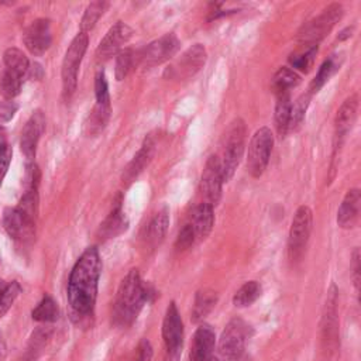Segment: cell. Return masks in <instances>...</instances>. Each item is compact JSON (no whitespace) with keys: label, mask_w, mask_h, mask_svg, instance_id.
I'll return each instance as SVG.
<instances>
[{"label":"cell","mask_w":361,"mask_h":361,"mask_svg":"<svg viewBox=\"0 0 361 361\" xmlns=\"http://www.w3.org/2000/svg\"><path fill=\"white\" fill-rule=\"evenodd\" d=\"M11 162V148L6 144L0 148V186Z\"/></svg>","instance_id":"cell-43"},{"label":"cell","mask_w":361,"mask_h":361,"mask_svg":"<svg viewBox=\"0 0 361 361\" xmlns=\"http://www.w3.org/2000/svg\"><path fill=\"white\" fill-rule=\"evenodd\" d=\"M206 361H223L220 357H214V355H212L210 358H207Z\"/></svg>","instance_id":"cell-48"},{"label":"cell","mask_w":361,"mask_h":361,"mask_svg":"<svg viewBox=\"0 0 361 361\" xmlns=\"http://www.w3.org/2000/svg\"><path fill=\"white\" fill-rule=\"evenodd\" d=\"M155 152V137L152 134H148L141 144V148L138 152L133 157V159L128 162V165L124 168L123 172V182L130 183L133 182L151 162Z\"/></svg>","instance_id":"cell-19"},{"label":"cell","mask_w":361,"mask_h":361,"mask_svg":"<svg viewBox=\"0 0 361 361\" xmlns=\"http://www.w3.org/2000/svg\"><path fill=\"white\" fill-rule=\"evenodd\" d=\"M110 113H111V104L110 103H96L94 107L92 109V111L89 113L85 124H83V131L86 135H97L100 134L109 118H110Z\"/></svg>","instance_id":"cell-25"},{"label":"cell","mask_w":361,"mask_h":361,"mask_svg":"<svg viewBox=\"0 0 361 361\" xmlns=\"http://www.w3.org/2000/svg\"><path fill=\"white\" fill-rule=\"evenodd\" d=\"M87 44H89L87 34L79 31L65 52V56L62 61L61 78H62V96L66 102L71 100V97L76 90L78 73H79L83 55L87 49Z\"/></svg>","instance_id":"cell-5"},{"label":"cell","mask_w":361,"mask_h":361,"mask_svg":"<svg viewBox=\"0 0 361 361\" xmlns=\"http://www.w3.org/2000/svg\"><path fill=\"white\" fill-rule=\"evenodd\" d=\"M206 58V48L202 44H195L188 48L172 66L166 69V73L173 79H189L204 66Z\"/></svg>","instance_id":"cell-12"},{"label":"cell","mask_w":361,"mask_h":361,"mask_svg":"<svg viewBox=\"0 0 361 361\" xmlns=\"http://www.w3.org/2000/svg\"><path fill=\"white\" fill-rule=\"evenodd\" d=\"M3 61L6 65V69L17 73L20 76H25L30 71V61L25 56V54L18 48H7L3 55Z\"/></svg>","instance_id":"cell-30"},{"label":"cell","mask_w":361,"mask_h":361,"mask_svg":"<svg viewBox=\"0 0 361 361\" xmlns=\"http://www.w3.org/2000/svg\"><path fill=\"white\" fill-rule=\"evenodd\" d=\"M313 228V213L309 206H300L295 212L292 219L289 237H288V252L292 261H296L302 257L310 233Z\"/></svg>","instance_id":"cell-8"},{"label":"cell","mask_w":361,"mask_h":361,"mask_svg":"<svg viewBox=\"0 0 361 361\" xmlns=\"http://www.w3.org/2000/svg\"><path fill=\"white\" fill-rule=\"evenodd\" d=\"M351 32H353V27H347L345 30H343V31L338 34V39L341 41V39H345V38H348V37L351 35Z\"/></svg>","instance_id":"cell-46"},{"label":"cell","mask_w":361,"mask_h":361,"mask_svg":"<svg viewBox=\"0 0 361 361\" xmlns=\"http://www.w3.org/2000/svg\"><path fill=\"white\" fill-rule=\"evenodd\" d=\"M337 295L336 285H331L322 316V341L327 351H334L338 345V317H337Z\"/></svg>","instance_id":"cell-11"},{"label":"cell","mask_w":361,"mask_h":361,"mask_svg":"<svg viewBox=\"0 0 361 361\" xmlns=\"http://www.w3.org/2000/svg\"><path fill=\"white\" fill-rule=\"evenodd\" d=\"M247 126L243 118L235 117L226 128L221 142H220V154L216 155L220 165V172L223 182H228L237 166L241 162L245 145Z\"/></svg>","instance_id":"cell-3"},{"label":"cell","mask_w":361,"mask_h":361,"mask_svg":"<svg viewBox=\"0 0 361 361\" xmlns=\"http://www.w3.org/2000/svg\"><path fill=\"white\" fill-rule=\"evenodd\" d=\"M23 41L27 49L35 55L39 56L48 48L52 42V31H51V21L48 18H37L34 20L24 31Z\"/></svg>","instance_id":"cell-15"},{"label":"cell","mask_w":361,"mask_h":361,"mask_svg":"<svg viewBox=\"0 0 361 361\" xmlns=\"http://www.w3.org/2000/svg\"><path fill=\"white\" fill-rule=\"evenodd\" d=\"M169 226V210L166 207L161 209L149 221L145 233V244L149 248H157L164 240Z\"/></svg>","instance_id":"cell-24"},{"label":"cell","mask_w":361,"mask_h":361,"mask_svg":"<svg viewBox=\"0 0 361 361\" xmlns=\"http://www.w3.org/2000/svg\"><path fill=\"white\" fill-rule=\"evenodd\" d=\"M18 110V104L13 100L0 102V123L10 121Z\"/></svg>","instance_id":"cell-42"},{"label":"cell","mask_w":361,"mask_h":361,"mask_svg":"<svg viewBox=\"0 0 361 361\" xmlns=\"http://www.w3.org/2000/svg\"><path fill=\"white\" fill-rule=\"evenodd\" d=\"M6 288H7V283H6L3 279H0V300H1L3 295H4V290H6Z\"/></svg>","instance_id":"cell-47"},{"label":"cell","mask_w":361,"mask_h":361,"mask_svg":"<svg viewBox=\"0 0 361 361\" xmlns=\"http://www.w3.org/2000/svg\"><path fill=\"white\" fill-rule=\"evenodd\" d=\"M162 338L169 354L175 355L182 348L183 343V322L178 312L175 302H171L166 307L162 322Z\"/></svg>","instance_id":"cell-16"},{"label":"cell","mask_w":361,"mask_h":361,"mask_svg":"<svg viewBox=\"0 0 361 361\" xmlns=\"http://www.w3.org/2000/svg\"><path fill=\"white\" fill-rule=\"evenodd\" d=\"M274 147V134L269 127L258 128L250 140L247 152V171L252 178H259L269 162Z\"/></svg>","instance_id":"cell-7"},{"label":"cell","mask_w":361,"mask_h":361,"mask_svg":"<svg viewBox=\"0 0 361 361\" xmlns=\"http://www.w3.org/2000/svg\"><path fill=\"white\" fill-rule=\"evenodd\" d=\"M152 358V345L147 338H142L137 347V354L134 361H151Z\"/></svg>","instance_id":"cell-44"},{"label":"cell","mask_w":361,"mask_h":361,"mask_svg":"<svg viewBox=\"0 0 361 361\" xmlns=\"http://www.w3.org/2000/svg\"><path fill=\"white\" fill-rule=\"evenodd\" d=\"M100 274V254L96 247H89L75 262L68 281V302L75 314L83 317L93 312Z\"/></svg>","instance_id":"cell-1"},{"label":"cell","mask_w":361,"mask_h":361,"mask_svg":"<svg viewBox=\"0 0 361 361\" xmlns=\"http://www.w3.org/2000/svg\"><path fill=\"white\" fill-rule=\"evenodd\" d=\"M32 319L37 320V322H44V323H48V322H55L59 316V309H58V305L56 302L45 295L41 302L37 305V307L32 310Z\"/></svg>","instance_id":"cell-36"},{"label":"cell","mask_w":361,"mask_h":361,"mask_svg":"<svg viewBox=\"0 0 361 361\" xmlns=\"http://www.w3.org/2000/svg\"><path fill=\"white\" fill-rule=\"evenodd\" d=\"M223 178L220 172L219 159L216 155H210L204 164V169L200 178V192L204 202L216 206L221 197V188H223Z\"/></svg>","instance_id":"cell-14"},{"label":"cell","mask_w":361,"mask_h":361,"mask_svg":"<svg viewBox=\"0 0 361 361\" xmlns=\"http://www.w3.org/2000/svg\"><path fill=\"white\" fill-rule=\"evenodd\" d=\"M109 7L107 1H92L87 4L82 20H80V32L87 34L99 21V18L103 16L106 8Z\"/></svg>","instance_id":"cell-35"},{"label":"cell","mask_w":361,"mask_h":361,"mask_svg":"<svg viewBox=\"0 0 361 361\" xmlns=\"http://www.w3.org/2000/svg\"><path fill=\"white\" fill-rule=\"evenodd\" d=\"M344 14V8L340 3H331L326 8L322 10L320 14L305 23L296 35L298 42L303 47H313L319 45L322 39H324L334 25L341 20Z\"/></svg>","instance_id":"cell-4"},{"label":"cell","mask_w":361,"mask_h":361,"mask_svg":"<svg viewBox=\"0 0 361 361\" xmlns=\"http://www.w3.org/2000/svg\"><path fill=\"white\" fill-rule=\"evenodd\" d=\"M252 329L243 319H231L219 340V353L223 361H238L244 353L245 341L251 336Z\"/></svg>","instance_id":"cell-6"},{"label":"cell","mask_w":361,"mask_h":361,"mask_svg":"<svg viewBox=\"0 0 361 361\" xmlns=\"http://www.w3.org/2000/svg\"><path fill=\"white\" fill-rule=\"evenodd\" d=\"M310 99L312 94L309 92L302 93L295 103H292V109H290V121H289V131H298L300 128V126L305 121V116L307 111V107L310 104Z\"/></svg>","instance_id":"cell-34"},{"label":"cell","mask_w":361,"mask_h":361,"mask_svg":"<svg viewBox=\"0 0 361 361\" xmlns=\"http://www.w3.org/2000/svg\"><path fill=\"white\" fill-rule=\"evenodd\" d=\"M3 145H6V142H4V137L0 134V148H1Z\"/></svg>","instance_id":"cell-49"},{"label":"cell","mask_w":361,"mask_h":361,"mask_svg":"<svg viewBox=\"0 0 361 361\" xmlns=\"http://www.w3.org/2000/svg\"><path fill=\"white\" fill-rule=\"evenodd\" d=\"M180 48V41L173 32L164 34L158 39L149 42L147 47L141 48V63L148 68L161 65L169 61Z\"/></svg>","instance_id":"cell-10"},{"label":"cell","mask_w":361,"mask_h":361,"mask_svg":"<svg viewBox=\"0 0 361 361\" xmlns=\"http://www.w3.org/2000/svg\"><path fill=\"white\" fill-rule=\"evenodd\" d=\"M21 85H23V76L4 69L3 76L0 79V92L7 100L14 99L20 93Z\"/></svg>","instance_id":"cell-37"},{"label":"cell","mask_w":361,"mask_h":361,"mask_svg":"<svg viewBox=\"0 0 361 361\" xmlns=\"http://www.w3.org/2000/svg\"><path fill=\"white\" fill-rule=\"evenodd\" d=\"M94 96H96V103L104 104L110 103V93H109V85L107 79L103 71L97 72L94 78Z\"/></svg>","instance_id":"cell-39"},{"label":"cell","mask_w":361,"mask_h":361,"mask_svg":"<svg viewBox=\"0 0 361 361\" xmlns=\"http://www.w3.org/2000/svg\"><path fill=\"white\" fill-rule=\"evenodd\" d=\"M20 292H21V286H20L18 282L13 281L11 283H7L4 295H3V298L0 300V312L1 313H4L14 303V300L17 299Z\"/></svg>","instance_id":"cell-41"},{"label":"cell","mask_w":361,"mask_h":361,"mask_svg":"<svg viewBox=\"0 0 361 361\" xmlns=\"http://www.w3.org/2000/svg\"><path fill=\"white\" fill-rule=\"evenodd\" d=\"M127 227H128V220L126 217V213L123 212L121 199H118L114 203V207L110 212V214L102 223L99 233L103 238H113V237L121 234L123 231H126Z\"/></svg>","instance_id":"cell-22"},{"label":"cell","mask_w":361,"mask_h":361,"mask_svg":"<svg viewBox=\"0 0 361 361\" xmlns=\"http://www.w3.org/2000/svg\"><path fill=\"white\" fill-rule=\"evenodd\" d=\"M216 343L214 330L209 324H200L190 344L189 360L190 361H206L213 355V348Z\"/></svg>","instance_id":"cell-20"},{"label":"cell","mask_w":361,"mask_h":361,"mask_svg":"<svg viewBox=\"0 0 361 361\" xmlns=\"http://www.w3.org/2000/svg\"><path fill=\"white\" fill-rule=\"evenodd\" d=\"M262 293V286L257 281L245 282L233 296V303L237 307H247L252 305Z\"/></svg>","instance_id":"cell-32"},{"label":"cell","mask_w":361,"mask_h":361,"mask_svg":"<svg viewBox=\"0 0 361 361\" xmlns=\"http://www.w3.org/2000/svg\"><path fill=\"white\" fill-rule=\"evenodd\" d=\"M217 303V293L213 289L203 288L196 292L195 303L192 309V320L195 323L202 322L216 306Z\"/></svg>","instance_id":"cell-29"},{"label":"cell","mask_w":361,"mask_h":361,"mask_svg":"<svg viewBox=\"0 0 361 361\" xmlns=\"http://www.w3.org/2000/svg\"><path fill=\"white\" fill-rule=\"evenodd\" d=\"M152 295V288L142 282L138 269H130V272L123 278L113 303L114 324L120 327L133 324L142 306Z\"/></svg>","instance_id":"cell-2"},{"label":"cell","mask_w":361,"mask_h":361,"mask_svg":"<svg viewBox=\"0 0 361 361\" xmlns=\"http://www.w3.org/2000/svg\"><path fill=\"white\" fill-rule=\"evenodd\" d=\"M360 204H361L360 189L353 188L347 190L337 210V224L341 228H353L357 224L360 217Z\"/></svg>","instance_id":"cell-21"},{"label":"cell","mask_w":361,"mask_h":361,"mask_svg":"<svg viewBox=\"0 0 361 361\" xmlns=\"http://www.w3.org/2000/svg\"><path fill=\"white\" fill-rule=\"evenodd\" d=\"M290 109L292 99L290 93H278L276 104H275V128L281 137H285L289 133V121H290Z\"/></svg>","instance_id":"cell-27"},{"label":"cell","mask_w":361,"mask_h":361,"mask_svg":"<svg viewBox=\"0 0 361 361\" xmlns=\"http://www.w3.org/2000/svg\"><path fill=\"white\" fill-rule=\"evenodd\" d=\"M353 261H354V265H353V268H354V271H353V274H354V283H355V288L358 289V283H360V255H358V250L357 248L354 251Z\"/></svg>","instance_id":"cell-45"},{"label":"cell","mask_w":361,"mask_h":361,"mask_svg":"<svg viewBox=\"0 0 361 361\" xmlns=\"http://www.w3.org/2000/svg\"><path fill=\"white\" fill-rule=\"evenodd\" d=\"M357 111H358V94L348 96L340 109L337 110L336 118H334V138H333V158H331V166H334L337 154L347 137V134L351 131L355 120H357Z\"/></svg>","instance_id":"cell-9"},{"label":"cell","mask_w":361,"mask_h":361,"mask_svg":"<svg viewBox=\"0 0 361 361\" xmlns=\"http://www.w3.org/2000/svg\"><path fill=\"white\" fill-rule=\"evenodd\" d=\"M195 240H196V237H195L193 228H192L190 223H188V224H185V226L179 230L175 245H176L178 250L185 251V250H188V248H190V247L193 245Z\"/></svg>","instance_id":"cell-40"},{"label":"cell","mask_w":361,"mask_h":361,"mask_svg":"<svg viewBox=\"0 0 361 361\" xmlns=\"http://www.w3.org/2000/svg\"><path fill=\"white\" fill-rule=\"evenodd\" d=\"M3 340H1V334H0V357H1V353H3Z\"/></svg>","instance_id":"cell-50"},{"label":"cell","mask_w":361,"mask_h":361,"mask_svg":"<svg viewBox=\"0 0 361 361\" xmlns=\"http://www.w3.org/2000/svg\"><path fill=\"white\" fill-rule=\"evenodd\" d=\"M341 65V56L338 54H333L330 55L319 68L316 76L313 78V80L309 85L307 92L313 96L314 93H317L329 80L330 78L340 69Z\"/></svg>","instance_id":"cell-26"},{"label":"cell","mask_w":361,"mask_h":361,"mask_svg":"<svg viewBox=\"0 0 361 361\" xmlns=\"http://www.w3.org/2000/svg\"><path fill=\"white\" fill-rule=\"evenodd\" d=\"M317 51H319V45H313V47H306V49H303V51L290 54L289 55L290 66L303 73H307L314 63Z\"/></svg>","instance_id":"cell-33"},{"label":"cell","mask_w":361,"mask_h":361,"mask_svg":"<svg viewBox=\"0 0 361 361\" xmlns=\"http://www.w3.org/2000/svg\"><path fill=\"white\" fill-rule=\"evenodd\" d=\"M131 35L133 28L124 21H117L100 41L96 49L97 59H109L110 56L117 55L124 47V44L128 42Z\"/></svg>","instance_id":"cell-18"},{"label":"cell","mask_w":361,"mask_h":361,"mask_svg":"<svg viewBox=\"0 0 361 361\" xmlns=\"http://www.w3.org/2000/svg\"><path fill=\"white\" fill-rule=\"evenodd\" d=\"M49 330L48 329H37L31 338H30V344H28V348H27V357H28V361H34L37 358V355L39 354L41 348L45 345L48 337H49Z\"/></svg>","instance_id":"cell-38"},{"label":"cell","mask_w":361,"mask_h":361,"mask_svg":"<svg viewBox=\"0 0 361 361\" xmlns=\"http://www.w3.org/2000/svg\"><path fill=\"white\" fill-rule=\"evenodd\" d=\"M45 124H47V121H45L44 113L41 110H35L30 116V118L27 120V123L21 131L20 148L30 162H32V159L35 157L39 138L45 131Z\"/></svg>","instance_id":"cell-17"},{"label":"cell","mask_w":361,"mask_h":361,"mask_svg":"<svg viewBox=\"0 0 361 361\" xmlns=\"http://www.w3.org/2000/svg\"><path fill=\"white\" fill-rule=\"evenodd\" d=\"M140 63H141V49H134V48L121 49L116 56V65H114L116 79L123 80Z\"/></svg>","instance_id":"cell-28"},{"label":"cell","mask_w":361,"mask_h":361,"mask_svg":"<svg viewBox=\"0 0 361 361\" xmlns=\"http://www.w3.org/2000/svg\"><path fill=\"white\" fill-rule=\"evenodd\" d=\"M213 223H214V214H213V206L202 202L193 212L192 214V228L195 233V237L199 240L206 238L212 228H213Z\"/></svg>","instance_id":"cell-23"},{"label":"cell","mask_w":361,"mask_h":361,"mask_svg":"<svg viewBox=\"0 0 361 361\" xmlns=\"http://www.w3.org/2000/svg\"><path fill=\"white\" fill-rule=\"evenodd\" d=\"M299 83H300V76L293 69L282 66L275 72L271 86L275 94H278V93L290 92V89L296 87Z\"/></svg>","instance_id":"cell-31"},{"label":"cell","mask_w":361,"mask_h":361,"mask_svg":"<svg viewBox=\"0 0 361 361\" xmlns=\"http://www.w3.org/2000/svg\"><path fill=\"white\" fill-rule=\"evenodd\" d=\"M3 226L11 238L21 243L31 240L35 234V219L18 207H7L3 212Z\"/></svg>","instance_id":"cell-13"}]
</instances>
